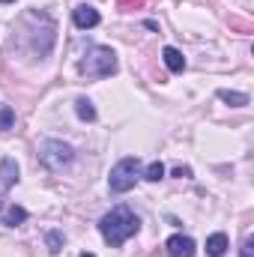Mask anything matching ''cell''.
Masks as SVG:
<instances>
[{
    "label": "cell",
    "mask_w": 254,
    "mask_h": 257,
    "mask_svg": "<svg viewBox=\"0 0 254 257\" xmlns=\"http://www.w3.org/2000/svg\"><path fill=\"white\" fill-rule=\"evenodd\" d=\"M81 257H96V254H93V251H84V254H81Z\"/></svg>",
    "instance_id": "obj_18"
},
{
    "label": "cell",
    "mask_w": 254,
    "mask_h": 257,
    "mask_svg": "<svg viewBox=\"0 0 254 257\" xmlns=\"http://www.w3.org/2000/svg\"><path fill=\"white\" fill-rule=\"evenodd\" d=\"M227 248H230V242H227L224 233H212V236L206 239V254L209 257H221Z\"/></svg>",
    "instance_id": "obj_9"
},
{
    "label": "cell",
    "mask_w": 254,
    "mask_h": 257,
    "mask_svg": "<svg viewBox=\"0 0 254 257\" xmlns=\"http://www.w3.org/2000/svg\"><path fill=\"white\" fill-rule=\"evenodd\" d=\"M174 177H180V180H189V177H191V168H189V165H177V168H174Z\"/></svg>",
    "instance_id": "obj_17"
},
{
    "label": "cell",
    "mask_w": 254,
    "mask_h": 257,
    "mask_svg": "<svg viewBox=\"0 0 254 257\" xmlns=\"http://www.w3.org/2000/svg\"><path fill=\"white\" fill-rule=\"evenodd\" d=\"M15 126V111L12 105H0V132H9Z\"/></svg>",
    "instance_id": "obj_15"
},
{
    "label": "cell",
    "mask_w": 254,
    "mask_h": 257,
    "mask_svg": "<svg viewBox=\"0 0 254 257\" xmlns=\"http://www.w3.org/2000/svg\"><path fill=\"white\" fill-rule=\"evenodd\" d=\"M0 209H3V197H0Z\"/></svg>",
    "instance_id": "obj_20"
},
{
    "label": "cell",
    "mask_w": 254,
    "mask_h": 257,
    "mask_svg": "<svg viewBox=\"0 0 254 257\" xmlns=\"http://www.w3.org/2000/svg\"><path fill=\"white\" fill-rule=\"evenodd\" d=\"M239 257H254V239L251 236H245V242H242V248H239Z\"/></svg>",
    "instance_id": "obj_16"
},
{
    "label": "cell",
    "mask_w": 254,
    "mask_h": 257,
    "mask_svg": "<svg viewBox=\"0 0 254 257\" xmlns=\"http://www.w3.org/2000/svg\"><path fill=\"white\" fill-rule=\"evenodd\" d=\"M162 60H165V66H168L171 72H183V69H186V57H183V51L174 48V45H168V48L162 51Z\"/></svg>",
    "instance_id": "obj_8"
},
{
    "label": "cell",
    "mask_w": 254,
    "mask_h": 257,
    "mask_svg": "<svg viewBox=\"0 0 254 257\" xmlns=\"http://www.w3.org/2000/svg\"><path fill=\"white\" fill-rule=\"evenodd\" d=\"M165 248H168V254L171 257H194V251H197L194 239L186 236V233H174V236L165 242Z\"/></svg>",
    "instance_id": "obj_6"
},
{
    "label": "cell",
    "mask_w": 254,
    "mask_h": 257,
    "mask_svg": "<svg viewBox=\"0 0 254 257\" xmlns=\"http://www.w3.org/2000/svg\"><path fill=\"white\" fill-rule=\"evenodd\" d=\"M0 183H3L6 189L18 183V162H15V159H9V156L0 162Z\"/></svg>",
    "instance_id": "obj_7"
},
{
    "label": "cell",
    "mask_w": 254,
    "mask_h": 257,
    "mask_svg": "<svg viewBox=\"0 0 254 257\" xmlns=\"http://www.w3.org/2000/svg\"><path fill=\"white\" fill-rule=\"evenodd\" d=\"M144 168H141V159L138 156H126L120 159L114 168H111V177H108V189L114 194H126L135 189V183L141 180Z\"/></svg>",
    "instance_id": "obj_2"
},
{
    "label": "cell",
    "mask_w": 254,
    "mask_h": 257,
    "mask_svg": "<svg viewBox=\"0 0 254 257\" xmlns=\"http://www.w3.org/2000/svg\"><path fill=\"white\" fill-rule=\"evenodd\" d=\"M141 180H147V183H159V180H165V165H162V162L147 165V171L141 174Z\"/></svg>",
    "instance_id": "obj_14"
},
{
    "label": "cell",
    "mask_w": 254,
    "mask_h": 257,
    "mask_svg": "<svg viewBox=\"0 0 254 257\" xmlns=\"http://www.w3.org/2000/svg\"><path fill=\"white\" fill-rule=\"evenodd\" d=\"M75 114H78V120L81 123H93L96 120V108H93V102L90 99H75Z\"/></svg>",
    "instance_id": "obj_10"
},
{
    "label": "cell",
    "mask_w": 254,
    "mask_h": 257,
    "mask_svg": "<svg viewBox=\"0 0 254 257\" xmlns=\"http://www.w3.org/2000/svg\"><path fill=\"white\" fill-rule=\"evenodd\" d=\"M45 242H48V251H51V254H60L63 245H66V236L60 230H48V233H45Z\"/></svg>",
    "instance_id": "obj_13"
},
{
    "label": "cell",
    "mask_w": 254,
    "mask_h": 257,
    "mask_svg": "<svg viewBox=\"0 0 254 257\" xmlns=\"http://www.w3.org/2000/svg\"><path fill=\"white\" fill-rule=\"evenodd\" d=\"M81 72L87 78H108L117 72V54L108 48V45H93L81 63Z\"/></svg>",
    "instance_id": "obj_3"
},
{
    "label": "cell",
    "mask_w": 254,
    "mask_h": 257,
    "mask_svg": "<svg viewBox=\"0 0 254 257\" xmlns=\"http://www.w3.org/2000/svg\"><path fill=\"white\" fill-rule=\"evenodd\" d=\"M39 159H42V165L48 171H63V168H69L75 162V150L69 144H63V141H57V138H48L39 147Z\"/></svg>",
    "instance_id": "obj_4"
},
{
    "label": "cell",
    "mask_w": 254,
    "mask_h": 257,
    "mask_svg": "<svg viewBox=\"0 0 254 257\" xmlns=\"http://www.w3.org/2000/svg\"><path fill=\"white\" fill-rule=\"evenodd\" d=\"M138 230H141V218H138L129 206H114V209L105 212L102 221H99V233L105 236V242H108L111 248H120V245L129 242Z\"/></svg>",
    "instance_id": "obj_1"
},
{
    "label": "cell",
    "mask_w": 254,
    "mask_h": 257,
    "mask_svg": "<svg viewBox=\"0 0 254 257\" xmlns=\"http://www.w3.org/2000/svg\"><path fill=\"white\" fill-rule=\"evenodd\" d=\"M27 221V209L24 206H9L6 212H3V224L6 227H18V224H24Z\"/></svg>",
    "instance_id": "obj_11"
},
{
    "label": "cell",
    "mask_w": 254,
    "mask_h": 257,
    "mask_svg": "<svg viewBox=\"0 0 254 257\" xmlns=\"http://www.w3.org/2000/svg\"><path fill=\"white\" fill-rule=\"evenodd\" d=\"M218 99L227 102L230 108H245L248 105V96L245 93H236V90H218Z\"/></svg>",
    "instance_id": "obj_12"
},
{
    "label": "cell",
    "mask_w": 254,
    "mask_h": 257,
    "mask_svg": "<svg viewBox=\"0 0 254 257\" xmlns=\"http://www.w3.org/2000/svg\"><path fill=\"white\" fill-rule=\"evenodd\" d=\"M0 3H15V0H0Z\"/></svg>",
    "instance_id": "obj_19"
},
{
    "label": "cell",
    "mask_w": 254,
    "mask_h": 257,
    "mask_svg": "<svg viewBox=\"0 0 254 257\" xmlns=\"http://www.w3.org/2000/svg\"><path fill=\"white\" fill-rule=\"evenodd\" d=\"M72 21H75L78 30H93L102 18H99V9H93L90 3H78V6L72 9Z\"/></svg>",
    "instance_id": "obj_5"
}]
</instances>
